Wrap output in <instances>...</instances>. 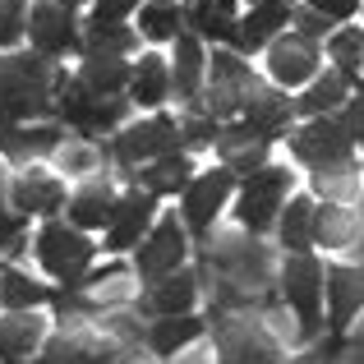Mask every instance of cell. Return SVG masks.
I'll return each instance as SVG.
<instances>
[{
  "mask_svg": "<svg viewBox=\"0 0 364 364\" xmlns=\"http://www.w3.org/2000/svg\"><path fill=\"white\" fill-rule=\"evenodd\" d=\"M55 70L46 55H0V120L5 124H28L33 116H46L55 107Z\"/></svg>",
  "mask_w": 364,
  "mask_h": 364,
  "instance_id": "2",
  "label": "cell"
},
{
  "mask_svg": "<svg viewBox=\"0 0 364 364\" xmlns=\"http://www.w3.org/2000/svg\"><path fill=\"white\" fill-rule=\"evenodd\" d=\"M111 213H116V189H111L107 180H92V185H83L79 194L70 198V226H79L83 235L88 231H107Z\"/></svg>",
  "mask_w": 364,
  "mask_h": 364,
  "instance_id": "23",
  "label": "cell"
},
{
  "mask_svg": "<svg viewBox=\"0 0 364 364\" xmlns=\"http://www.w3.org/2000/svg\"><path fill=\"white\" fill-rule=\"evenodd\" d=\"M28 33V5L23 0H0V51L14 46Z\"/></svg>",
  "mask_w": 364,
  "mask_h": 364,
  "instance_id": "39",
  "label": "cell"
},
{
  "mask_svg": "<svg viewBox=\"0 0 364 364\" xmlns=\"http://www.w3.org/2000/svg\"><path fill=\"white\" fill-rule=\"evenodd\" d=\"M33 364H129V360H120L116 350L88 346V341H79V337H55V341L42 346V355Z\"/></svg>",
  "mask_w": 364,
  "mask_h": 364,
  "instance_id": "30",
  "label": "cell"
},
{
  "mask_svg": "<svg viewBox=\"0 0 364 364\" xmlns=\"http://www.w3.org/2000/svg\"><path fill=\"white\" fill-rule=\"evenodd\" d=\"M309 9H318L328 23H337V18H350L360 9V0H309Z\"/></svg>",
  "mask_w": 364,
  "mask_h": 364,
  "instance_id": "46",
  "label": "cell"
},
{
  "mask_svg": "<svg viewBox=\"0 0 364 364\" xmlns=\"http://www.w3.org/2000/svg\"><path fill=\"white\" fill-rule=\"evenodd\" d=\"M28 37H33L37 55H65L70 46H79V23L55 0H42L28 9Z\"/></svg>",
  "mask_w": 364,
  "mask_h": 364,
  "instance_id": "14",
  "label": "cell"
},
{
  "mask_svg": "<svg viewBox=\"0 0 364 364\" xmlns=\"http://www.w3.org/2000/svg\"><path fill=\"white\" fill-rule=\"evenodd\" d=\"M217 139H222V129H217L213 116H189L185 124H180V143H185L189 152H194V148H208V143H217Z\"/></svg>",
  "mask_w": 364,
  "mask_h": 364,
  "instance_id": "41",
  "label": "cell"
},
{
  "mask_svg": "<svg viewBox=\"0 0 364 364\" xmlns=\"http://www.w3.org/2000/svg\"><path fill=\"white\" fill-rule=\"evenodd\" d=\"M341 124H346L350 143H360V148H364V92H360L355 102H346V120H341Z\"/></svg>",
  "mask_w": 364,
  "mask_h": 364,
  "instance_id": "47",
  "label": "cell"
},
{
  "mask_svg": "<svg viewBox=\"0 0 364 364\" xmlns=\"http://www.w3.org/2000/svg\"><path fill=\"white\" fill-rule=\"evenodd\" d=\"M231 189H235V176L226 166H213L198 180H189V189H185V226L189 231L194 235L213 231V222H217V213H222V203L231 198Z\"/></svg>",
  "mask_w": 364,
  "mask_h": 364,
  "instance_id": "12",
  "label": "cell"
},
{
  "mask_svg": "<svg viewBox=\"0 0 364 364\" xmlns=\"http://www.w3.org/2000/svg\"><path fill=\"white\" fill-rule=\"evenodd\" d=\"M314 213H318V208H314L309 198H291V208H282L277 231H282V245L291 249V254H309V245H314Z\"/></svg>",
  "mask_w": 364,
  "mask_h": 364,
  "instance_id": "33",
  "label": "cell"
},
{
  "mask_svg": "<svg viewBox=\"0 0 364 364\" xmlns=\"http://www.w3.org/2000/svg\"><path fill=\"white\" fill-rule=\"evenodd\" d=\"M328 55L337 60V74H346V79H355L364 70V33L360 28H341V33L328 37Z\"/></svg>",
  "mask_w": 364,
  "mask_h": 364,
  "instance_id": "38",
  "label": "cell"
},
{
  "mask_svg": "<svg viewBox=\"0 0 364 364\" xmlns=\"http://www.w3.org/2000/svg\"><path fill=\"white\" fill-rule=\"evenodd\" d=\"M291 152L304 161V166L314 171H328V166H346L350 152H355V143H350L346 124L323 116V120H309L304 129L291 134Z\"/></svg>",
  "mask_w": 364,
  "mask_h": 364,
  "instance_id": "9",
  "label": "cell"
},
{
  "mask_svg": "<svg viewBox=\"0 0 364 364\" xmlns=\"http://www.w3.org/2000/svg\"><path fill=\"white\" fill-rule=\"evenodd\" d=\"M143 37L148 42H166V37H180V5L176 0H148L139 18Z\"/></svg>",
  "mask_w": 364,
  "mask_h": 364,
  "instance_id": "37",
  "label": "cell"
},
{
  "mask_svg": "<svg viewBox=\"0 0 364 364\" xmlns=\"http://www.w3.org/2000/svg\"><path fill=\"white\" fill-rule=\"evenodd\" d=\"M194 304H198V277L189 272V267L161 277L157 286L143 291V309H148L152 318H180V314H194Z\"/></svg>",
  "mask_w": 364,
  "mask_h": 364,
  "instance_id": "18",
  "label": "cell"
},
{
  "mask_svg": "<svg viewBox=\"0 0 364 364\" xmlns=\"http://www.w3.org/2000/svg\"><path fill=\"white\" fill-rule=\"evenodd\" d=\"M282 300L286 309H295L300 323V341H314L323 332V295H328V272L314 254H291L282 263Z\"/></svg>",
  "mask_w": 364,
  "mask_h": 364,
  "instance_id": "3",
  "label": "cell"
},
{
  "mask_svg": "<svg viewBox=\"0 0 364 364\" xmlns=\"http://www.w3.org/2000/svg\"><path fill=\"white\" fill-rule=\"evenodd\" d=\"M258 92L254 70L240 60V55L222 51L213 60V88H208V116H231V111H245V102Z\"/></svg>",
  "mask_w": 364,
  "mask_h": 364,
  "instance_id": "11",
  "label": "cell"
},
{
  "mask_svg": "<svg viewBox=\"0 0 364 364\" xmlns=\"http://www.w3.org/2000/svg\"><path fill=\"white\" fill-rule=\"evenodd\" d=\"M286 189H291V171L286 166H263L258 176H249L240 185V198H235L240 231H249V235L272 231L282 208H286Z\"/></svg>",
  "mask_w": 364,
  "mask_h": 364,
  "instance_id": "6",
  "label": "cell"
},
{
  "mask_svg": "<svg viewBox=\"0 0 364 364\" xmlns=\"http://www.w3.org/2000/svg\"><path fill=\"white\" fill-rule=\"evenodd\" d=\"M291 18L300 23V37H309V42H318V37H328V28H332L328 18L318 14V9H295Z\"/></svg>",
  "mask_w": 364,
  "mask_h": 364,
  "instance_id": "45",
  "label": "cell"
},
{
  "mask_svg": "<svg viewBox=\"0 0 364 364\" xmlns=\"http://www.w3.org/2000/svg\"><path fill=\"white\" fill-rule=\"evenodd\" d=\"M314 185H318V194H328V198H346L350 189H355V180H350V161H346V166L318 171V176H314Z\"/></svg>",
  "mask_w": 364,
  "mask_h": 364,
  "instance_id": "42",
  "label": "cell"
},
{
  "mask_svg": "<svg viewBox=\"0 0 364 364\" xmlns=\"http://www.w3.org/2000/svg\"><path fill=\"white\" fill-rule=\"evenodd\" d=\"M171 92V70L161 55H143L139 65H134V79H129V97L139 102V107H161Z\"/></svg>",
  "mask_w": 364,
  "mask_h": 364,
  "instance_id": "29",
  "label": "cell"
},
{
  "mask_svg": "<svg viewBox=\"0 0 364 364\" xmlns=\"http://www.w3.org/2000/svg\"><path fill=\"white\" fill-rule=\"evenodd\" d=\"M208 267L217 272L213 314H231V309H245V304L263 300V295L272 291V272H277L272 254L249 231L217 235V240L208 245Z\"/></svg>",
  "mask_w": 364,
  "mask_h": 364,
  "instance_id": "1",
  "label": "cell"
},
{
  "mask_svg": "<svg viewBox=\"0 0 364 364\" xmlns=\"http://www.w3.org/2000/svg\"><path fill=\"white\" fill-rule=\"evenodd\" d=\"M355 231H360L355 213H346L341 203H328V208L314 213V240H323L328 249H346L355 240Z\"/></svg>",
  "mask_w": 364,
  "mask_h": 364,
  "instance_id": "35",
  "label": "cell"
},
{
  "mask_svg": "<svg viewBox=\"0 0 364 364\" xmlns=\"http://www.w3.org/2000/svg\"><path fill=\"white\" fill-rule=\"evenodd\" d=\"M55 5H60V9H70V14H74V9H79V5H88V0H55Z\"/></svg>",
  "mask_w": 364,
  "mask_h": 364,
  "instance_id": "49",
  "label": "cell"
},
{
  "mask_svg": "<svg viewBox=\"0 0 364 364\" xmlns=\"http://www.w3.org/2000/svg\"><path fill=\"white\" fill-rule=\"evenodd\" d=\"M180 364H217V355H203V350H185Z\"/></svg>",
  "mask_w": 364,
  "mask_h": 364,
  "instance_id": "48",
  "label": "cell"
},
{
  "mask_svg": "<svg viewBox=\"0 0 364 364\" xmlns=\"http://www.w3.org/2000/svg\"><path fill=\"white\" fill-rule=\"evenodd\" d=\"M185 23L208 42H240V18L231 14V0H194L185 9Z\"/></svg>",
  "mask_w": 364,
  "mask_h": 364,
  "instance_id": "25",
  "label": "cell"
},
{
  "mask_svg": "<svg viewBox=\"0 0 364 364\" xmlns=\"http://www.w3.org/2000/svg\"><path fill=\"white\" fill-rule=\"evenodd\" d=\"M55 166L65 171V176H88V171H97V148H88V143H70L60 152H55Z\"/></svg>",
  "mask_w": 364,
  "mask_h": 364,
  "instance_id": "40",
  "label": "cell"
},
{
  "mask_svg": "<svg viewBox=\"0 0 364 364\" xmlns=\"http://www.w3.org/2000/svg\"><path fill=\"white\" fill-rule=\"evenodd\" d=\"M185 254H189V240H185V231H180V222L176 217H161V222L143 235L139 254H134V272L143 277V286H157L161 277L185 267Z\"/></svg>",
  "mask_w": 364,
  "mask_h": 364,
  "instance_id": "8",
  "label": "cell"
},
{
  "mask_svg": "<svg viewBox=\"0 0 364 364\" xmlns=\"http://www.w3.org/2000/svg\"><path fill=\"white\" fill-rule=\"evenodd\" d=\"M0 152L14 161L42 157V152H60V129L55 124H5L0 120Z\"/></svg>",
  "mask_w": 364,
  "mask_h": 364,
  "instance_id": "22",
  "label": "cell"
},
{
  "mask_svg": "<svg viewBox=\"0 0 364 364\" xmlns=\"http://www.w3.org/2000/svg\"><path fill=\"white\" fill-rule=\"evenodd\" d=\"M254 5H263V0H254Z\"/></svg>",
  "mask_w": 364,
  "mask_h": 364,
  "instance_id": "52",
  "label": "cell"
},
{
  "mask_svg": "<svg viewBox=\"0 0 364 364\" xmlns=\"http://www.w3.org/2000/svg\"><path fill=\"white\" fill-rule=\"evenodd\" d=\"M364 309V267H328V332L346 337L350 318Z\"/></svg>",
  "mask_w": 364,
  "mask_h": 364,
  "instance_id": "16",
  "label": "cell"
},
{
  "mask_svg": "<svg viewBox=\"0 0 364 364\" xmlns=\"http://www.w3.org/2000/svg\"><path fill=\"white\" fill-rule=\"evenodd\" d=\"M143 0H92V18L88 23H120L129 9H139Z\"/></svg>",
  "mask_w": 364,
  "mask_h": 364,
  "instance_id": "43",
  "label": "cell"
},
{
  "mask_svg": "<svg viewBox=\"0 0 364 364\" xmlns=\"http://www.w3.org/2000/svg\"><path fill=\"white\" fill-rule=\"evenodd\" d=\"M9 203H14L18 217H55L65 208V189L55 176H46V171H23V176L9 185Z\"/></svg>",
  "mask_w": 364,
  "mask_h": 364,
  "instance_id": "17",
  "label": "cell"
},
{
  "mask_svg": "<svg viewBox=\"0 0 364 364\" xmlns=\"http://www.w3.org/2000/svg\"><path fill=\"white\" fill-rule=\"evenodd\" d=\"M189 176H194L189 157H185V152H171V157L148 161V166H143V189H148L152 198H161V194H180V189H189Z\"/></svg>",
  "mask_w": 364,
  "mask_h": 364,
  "instance_id": "32",
  "label": "cell"
},
{
  "mask_svg": "<svg viewBox=\"0 0 364 364\" xmlns=\"http://www.w3.org/2000/svg\"><path fill=\"white\" fill-rule=\"evenodd\" d=\"M18 235H23V217L0 208V254H14V249H18Z\"/></svg>",
  "mask_w": 364,
  "mask_h": 364,
  "instance_id": "44",
  "label": "cell"
},
{
  "mask_svg": "<svg viewBox=\"0 0 364 364\" xmlns=\"http://www.w3.org/2000/svg\"><path fill=\"white\" fill-rule=\"evenodd\" d=\"M203 337V318L198 314H180V318H152L148 323V350L161 360L185 355L194 341Z\"/></svg>",
  "mask_w": 364,
  "mask_h": 364,
  "instance_id": "24",
  "label": "cell"
},
{
  "mask_svg": "<svg viewBox=\"0 0 364 364\" xmlns=\"http://www.w3.org/2000/svg\"><path fill=\"white\" fill-rule=\"evenodd\" d=\"M33 249H37V263H42L55 282H65L70 291H79V286H83L92 258H97V245H92L79 226H70V222H46L42 231H37V245Z\"/></svg>",
  "mask_w": 364,
  "mask_h": 364,
  "instance_id": "4",
  "label": "cell"
},
{
  "mask_svg": "<svg viewBox=\"0 0 364 364\" xmlns=\"http://www.w3.org/2000/svg\"><path fill=\"white\" fill-rule=\"evenodd\" d=\"M240 124L249 134H258V139L263 143H272L277 134L286 129V124H291V116H295V102L291 97H282V92H272V88H258L254 97L245 102V111H240Z\"/></svg>",
  "mask_w": 364,
  "mask_h": 364,
  "instance_id": "20",
  "label": "cell"
},
{
  "mask_svg": "<svg viewBox=\"0 0 364 364\" xmlns=\"http://www.w3.org/2000/svg\"><path fill=\"white\" fill-rule=\"evenodd\" d=\"M129 46H134V33L120 23H88L83 28V51L88 55H120L124 60Z\"/></svg>",
  "mask_w": 364,
  "mask_h": 364,
  "instance_id": "36",
  "label": "cell"
},
{
  "mask_svg": "<svg viewBox=\"0 0 364 364\" xmlns=\"http://www.w3.org/2000/svg\"><path fill=\"white\" fill-rule=\"evenodd\" d=\"M51 300H60L51 286L33 282V277L18 272V267H0V309L5 314H33V309H42V304H51Z\"/></svg>",
  "mask_w": 364,
  "mask_h": 364,
  "instance_id": "26",
  "label": "cell"
},
{
  "mask_svg": "<svg viewBox=\"0 0 364 364\" xmlns=\"http://www.w3.org/2000/svg\"><path fill=\"white\" fill-rule=\"evenodd\" d=\"M286 18H291V5H286V0H263V5H254L240 18V42H235V51H258V46L277 42V28H282Z\"/></svg>",
  "mask_w": 364,
  "mask_h": 364,
  "instance_id": "27",
  "label": "cell"
},
{
  "mask_svg": "<svg viewBox=\"0 0 364 364\" xmlns=\"http://www.w3.org/2000/svg\"><path fill=\"white\" fill-rule=\"evenodd\" d=\"M217 364H282V341L245 314H217Z\"/></svg>",
  "mask_w": 364,
  "mask_h": 364,
  "instance_id": "5",
  "label": "cell"
},
{
  "mask_svg": "<svg viewBox=\"0 0 364 364\" xmlns=\"http://www.w3.org/2000/svg\"><path fill=\"white\" fill-rule=\"evenodd\" d=\"M217 152H222V166L231 171L235 180H249L258 176V171L267 166V143L258 139V134H249L245 124H231V129H222V139H217Z\"/></svg>",
  "mask_w": 364,
  "mask_h": 364,
  "instance_id": "21",
  "label": "cell"
},
{
  "mask_svg": "<svg viewBox=\"0 0 364 364\" xmlns=\"http://www.w3.org/2000/svg\"><path fill=\"white\" fill-rule=\"evenodd\" d=\"M152 213H157V198L148 189H129L124 198H116V213H111V226H107V254H124V249H139L143 235L152 226Z\"/></svg>",
  "mask_w": 364,
  "mask_h": 364,
  "instance_id": "13",
  "label": "cell"
},
{
  "mask_svg": "<svg viewBox=\"0 0 364 364\" xmlns=\"http://www.w3.org/2000/svg\"><path fill=\"white\" fill-rule=\"evenodd\" d=\"M111 152H116L120 166H148V161H161V157H171V152H180V129H176V120L152 116L143 124H129V129L111 143Z\"/></svg>",
  "mask_w": 364,
  "mask_h": 364,
  "instance_id": "10",
  "label": "cell"
},
{
  "mask_svg": "<svg viewBox=\"0 0 364 364\" xmlns=\"http://www.w3.org/2000/svg\"><path fill=\"white\" fill-rule=\"evenodd\" d=\"M5 194H9V189H5V180H0V198H5Z\"/></svg>",
  "mask_w": 364,
  "mask_h": 364,
  "instance_id": "50",
  "label": "cell"
},
{
  "mask_svg": "<svg viewBox=\"0 0 364 364\" xmlns=\"http://www.w3.org/2000/svg\"><path fill=\"white\" fill-rule=\"evenodd\" d=\"M129 79H134V65H124L120 55H88L79 74V83L97 97H116L120 88H129Z\"/></svg>",
  "mask_w": 364,
  "mask_h": 364,
  "instance_id": "28",
  "label": "cell"
},
{
  "mask_svg": "<svg viewBox=\"0 0 364 364\" xmlns=\"http://www.w3.org/2000/svg\"><path fill=\"white\" fill-rule=\"evenodd\" d=\"M295 364H309V360H295Z\"/></svg>",
  "mask_w": 364,
  "mask_h": 364,
  "instance_id": "51",
  "label": "cell"
},
{
  "mask_svg": "<svg viewBox=\"0 0 364 364\" xmlns=\"http://www.w3.org/2000/svg\"><path fill=\"white\" fill-rule=\"evenodd\" d=\"M55 111H60V120H70L74 129H83V134H107L124 120L129 102L97 97V92H88L79 79H70V83L60 79V88H55Z\"/></svg>",
  "mask_w": 364,
  "mask_h": 364,
  "instance_id": "7",
  "label": "cell"
},
{
  "mask_svg": "<svg viewBox=\"0 0 364 364\" xmlns=\"http://www.w3.org/2000/svg\"><path fill=\"white\" fill-rule=\"evenodd\" d=\"M267 70H272V79L282 83V88L309 83L314 70H318V46L300 33H286V37H277L272 51H267Z\"/></svg>",
  "mask_w": 364,
  "mask_h": 364,
  "instance_id": "15",
  "label": "cell"
},
{
  "mask_svg": "<svg viewBox=\"0 0 364 364\" xmlns=\"http://www.w3.org/2000/svg\"><path fill=\"white\" fill-rule=\"evenodd\" d=\"M46 341V318L37 314H0V364H33Z\"/></svg>",
  "mask_w": 364,
  "mask_h": 364,
  "instance_id": "19",
  "label": "cell"
},
{
  "mask_svg": "<svg viewBox=\"0 0 364 364\" xmlns=\"http://www.w3.org/2000/svg\"><path fill=\"white\" fill-rule=\"evenodd\" d=\"M198 83H203V46L194 33L176 37V70H171V88L180 97H198Z\"/></svg>",
  "mask_w": 364,
  "mask_h": 364,
  "instance_id": "31",
  "label": "cell"
},
{
  "mask_svg": "<svg viewBox=\"0 0 364 364\" xmlns=\"http://www.w3.org/2000/svg\"><path fill=\"white\" fill-rule=\"evenodd\" d=\"M346 88H350V79L332 70V74H323V79L314 83V88L304 92L300 102H295V111H304L309 120H323V116H332V111L346 102Z\"/></svg>",
  "mask_w": 364,
  "mask_h": 364,
  "instance_id": "34",
  "label": "cell"
}]
</instances>
